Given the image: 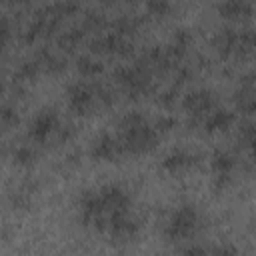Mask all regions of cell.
Wrapping results in <instances>:
<instances>
[{
	"mask_svg": "<svg viewBox=\"0 0 256 256\" xmlns=\"http://www.w3.org/2000/svg\"><path fill=\"white\" fill-rule=\"evenodd\" d=\"M36 180L34 178H24L20 180L16 186H12L8 192H6V202L10 208L14 210H26L30 208L32 204V198H34V192H36Z\"/></svg>",
	"mask_w": 256,
	"mask_h": 256,
	"instance_id": "13",
	"label": "cell"
},
{
	"mask_svg": "<svg viewBox=\"0 0 256 256\" xmlns=\"http://www.w3.org/2000/svg\"><path fill=\"white\" fill-rule=\"evenodd\" d=\"M148 18H166L174 12V4L170 0H146Z\"/></svg>",
	"mask_w": 256,
	"mask_h": 256,
	"instance_id": "25",
	"label": "cell"
},
{
	"mask_svg": "<svg viewBox=\"0 0 256 256\" xmlns=\"http://www.w3.org/2000/svg\"><path fill=\"white\" fill-rule=\"evenodd\" d=\"M68 96V108L70 112L78 116H86L94 110H98V100H96V82H72L66 90Z\"/></svg>",
	"mask_w": 256,
	"mask_h": 256,
	"instance_id": "7",
	"label": "cell"
},
{
	"mask_svg": "<svg viewBox=\"0 0 256 256\" xmlns=\"http://www.w3.org/2000/svg\"><path fill=\"white\" fill-rule=\"evenodd\" d=\"M202 226L204 220L198 206L192 202H182L176 208H172L170 214L166 216L162 226V236L166 238V242H174V244L192 242L202 230Z\"/></svg>",
	"mask_w": 256,
	"mask_h": 256,
	"instance_id": "3",
	"label": "cell"
},
{
	"mask_svg": "<svg viewBox=\"0 0 256 256\" xmlns=\"http://www.w3.org/2000/svg\"><path fill=\"white\" fill-rule=\"evenodd\" d=\"M218 106V96L210 88H194L182 98V108L188 112V128L194 130L200 126L202 118Z\"/></svg>",
	"mask_w": 256,
	"mask_h": 256,
	"instance_id": "6",
	"label": "cell"
},
{
	"mask_svg": "<svg viewBox=\"0 0 256 256\" xmlns=\"http://www.w3.org/2000/svg\"><path fill=\"white\" fill-rule=\"evenodd\" d=\"M90 156L94 160H106V162H116L126 156L120 140L112 132H100L92 144H90Z\"/></svg>",
	"mask_w": 256,
	"mask_h": 256,
	"instance_id": "11",
	"label": "cell"
},
{
	"mask_svg": "<svg viewBox=\"0 0 256 256\" xmlns=\"http://www.w3.org/2000/svg\"><path fill=\"white\" fill-rule=\"evenodd\" d=\"M130 192L116 182H106L96 188H86L78 194L76 212L78 222L98 234H106L110 220L126 210H132Z\"/></svg>",
	"mask_w": 256,
	"mask_h": 256,
	"instance_id": "1",
	"label": "cell"
},
{
	"mask_svg": "<svg viewBox=\"0 0 256 256\" xmlns=\"http://www.w3.org/2000/svg\"><path fill=\"white\" fill-rule=\"evenodd\" d=\"M116 136H118L126 156L148 154L156 148V144L160 140V134L156 132L154 124L140 110H128L118 118Z\"/></svg>",
	"mask_w": 256,
	"mask_h": 256,
	"instance_id": "2",
	"label": "cell"
},
{
	"mask_svg": "<svg viewBox=\"0 0 256 256\" xmlns=\"http://www.w3.org/2000/svg\"><path fill=\"white\" fill-rule=\"evenodd\" d=\"M42 72L36 56L34 58H26L18 64L16 72H14V84H24V82H30L34 78H38V74Z\"/></svg>",
	"mask_w": 256,
	"mask_h": 256,
	"instance_id": "21",
	"label": "cell"
},
{
	"mask_svg": "<svg viewBox=\"0 0 256 256\" xmlns=\"http://www.w3.org/2000/svg\"><path fill=\"white\" fill-rule=\"evenodd\" d=\"M152 72L146 70L144 66H140L138 62H132V64H120L114 68L112 72V78L114 82L124 90L126 96H130L132 100L136 98H142V96H148L154 92V80H152Z\"/></svg>",
	"mask_w": 256,
	"mask_h": 256,
	"instance_id": "5",
	"label": "cell"
},
{
	"mask_svg": "<svg viewBox=\"0 0 256 256\" xmlns=\"http://www.w3.org/2000/svg\"><path fill=\"white\" fill-rule=\"evenodd\" d=\"M234 104L236 110H240L246 116H252L254 112V72H246L240 76V84L234 92Z\"/></svg>",
	"mask_w": 256,
	"mask_h": 256,
	"instance_id": "14",
	"label": "cell"
},
{
	"mask_svg": "<svg viewBox=\"0 0 256 256\" xmlns=\"http://www.w3.org/2000/svg\"><path fill=\"white\" fill-rule=\"evenodd\" d=\"M58 124H60V116L54 108L46 106L38 110L28 124V140L34 144H46L54 136Z\"/></svg>",
	"mask_w": 256,
	"mask_h": 256,
	"instance_id": "10",
	"label": "cell"
},
{
	"mask_svg": "<svg viewBox=\"0 0 256 256\" xmlns=\"http://www.w3.org/2000/svg\"><path fill=\"white\" fill-rule=\"evenodd\" d=\"M36 60H38L42 72H46V74H60L66 70V58L48 48H40L36 52Z\"/></svg>",
	"mask_w": 256,
	"mask_h": 256,
	"instance_id": "18",
	"label": "cell"
},
{
	"mask_svg": "<svg viewBox=\"0 0 256 256\" xmlns=\"http://www.w3.org/2000/svg\"><path fill=\"white\" fill-rule=\"evenodd\" d=\"M234 122H236V114H234L232 110L216 106L214 110H210V112L202 118L200 128H204L206 134H214V132H224V130H228Z\"/></svg>",
	"mask_w": 256,
	"mask_h": 256,
	"instance_id": "15",
	"label": "cell"
},
{
	"mask_svg": "<svg viewBox=\"0 0 256 256\" xmlns=\"http://www.w3.org/2000/svg\"><path fill=\"white\" fill-rule=\"evenodd\" d=\"M4 90H6V84H4V80H2V78H0V94H2V92H4Z\"/></svg>",
	"mask_w": 256,
	"mask_h": 256,
	"instance_id": "32",
	"label": "cell"
},
{
	"mask_svg": "<svg viewBox=\"0 0 256 256\" xmlns=\"http://www.w3.org/2000/svg\"><path fill=\"white\" fill-rule=\"evenodd\" d=\"M38 158V150H36V144L28 142V144H18L14 150H12V160L14 164L18 166H32Z\"/></svg>",
	"mask_w": 256,
	"mask_h": 256,
	"instance_id": "23",
	"label": "cell"
},
{
	"mask_svg": "<svg viewBox=\"0 0 256 256\" xmlns=\"http://www.w3.org/2000/svg\"><path fill=\"white\" fill-rule=\"evenodd\" d=\"M236 156L226 148H216L210 156V170H212V186L216 192H222L230 186L232 174L236 170Z\"/></svg>",
	"mask_w": 256,
	"mask_h": 256,
	"instance_id": "9",
	"label": "cell"
},
{
	"mask_svg": "<svg viewBox=\"0 0 256 256\" xmlns=\"http://www.w3.org/2000/svg\"><path fill=\"white\" fill-rule=\"evenodd\" d=\"M146 20H148V16H136V14H122V16H118V18H114L112 22H110V30L112 32H116V34H122V36H128V38H132L144 24H146Z\"/></svg>",
	"mask_w": 256,
	"mask_h": 256,
	"instance_id": "17",
	"label": "cell"
},
{
	"mask_svg": "<svg viewBox=\"0 0 256 256\" xmlns=\"http://www.w3.org/2000/svg\"><path fill=\"white\" fill-rule=\"evenodd\" d=\"M198 162H200V156L196 152H192L188 148H174L162 158L160 168L168 174H180V172H186V170L198 166Z\"/></svg>",
	"mask_w": 256,
	"mask_h": 256,
	"instance_id": "12",
	"label": "cell"
},
{
	"mask_svg": "<svg viewBox=\"0 0 256 256\" xmlns=\"http://www.w3.org/2000/svg\"><path fill=\"white\" fill-rule=\"evenodd\" d=\"M88 50L92 54H104V56H130L134 52V42L128 36L110 30L106 34H96L88 42Z\"/></svg>",
	"mask_w": 256,
	"mask_h": 256,
	"instance_id": "8",
	"label": "cell"
},
{
	"mask_svg": "<svg viewBox=\"0 0 256 256\" xmlns=\"http://www.w3.org/2000/svg\"><path fill=\"white\" fill-rule=\"evenodd\" d=\"M212 48L220 58H248L254 48V30L252 28H220L212 36Z\"/></svg>",
	"mask_w": 256,
	"mask_h": 256,
	"instance_id": "4",
	"label": "cell"
},
{
	"mask_svg": "<svg viewBox=\"0 0 256 256\" xmlns=\"http://www.w3.org/2000/svg\"><path fill=\"white\" fill-rule=\"evenodd\" d=\"M216 10L226 20H244L250 18L254 12L252 0H220Z\"/></svg>",
	"mask_w": 256,
	"mask_h": 256,
	"instance_id": "16",
	"label": "cell"
},
{
	"mask_svg": "<svg viewBox=\"0 0 256 256\" xmlns=\"http://www.w3.org/2000/svg\"><path fill=\"white\" fill-rule=\"evenodd\" d=\"M178 94H180V86H176V84H172L170 88H166V90H162L160 94H158V104L162 106V108H172L174 104H176V100H178Z\"/></svg>",
	"mask_w": 256,
	"mask_h": 256,
	"instance_id": "30",
	"label": "cell"
},
{
	"mask_svg": "<svg viewBox=\"0 0 256 256\" xmlns=\"http://www.w3.org/2000/svg\"><path fill=\"white\" fill-rule=\"evenodd\" d=\"M236 142H238V148H244V150L252 148V142H254V122L250 120V116L238 124Z\"/></svg>",
	"mask_w": 256,
	"mask_h": 256,
	"instance_id": "24",
	"label": "cell"
},
{
	"mask_svg": "<svg viewBox=\"0 0 256 256\" xmlns=\"http://www.w3.org/2000/svg\"><path fill=\"white\" fill-rule=\"evenodd\" d=\"M80 26H82L86 32L98 34V32H102V30H108L110 20H108L102 12H98V10H86V12H84V16H82Z\"/></svg>",
	"mask_w": 256,
	"mask_h": 256,
	"instance_id": "22",
	"label": "cell"
},
{
	"mask_svg": "<svg viewBox=\"0 0 256 256\" xmlns=\"http://www.w3.org/2000/svg\"><path fill=\"white\" fill-rule=\"evenodd\" d=\"M12 32H14V22L8 16L0 14V58L6 52V46H8L10 38H12Z\"/></svg>",
	"mask_w": 256,
	"mask_h": 256,
	"instance_id": "26",
	"label": "cell"
},
{
	"mask_svg": "<svg viewBox=\"0 0 256 256\" xmlns=\"http://www.w3.org/2000/svg\"><path fill=\"white\" fill-rule=\"evenodd\" d=\"M76 68H78V72H80L82 76H86V78H96L98 74H102L104 64H102L100 58H96V56L90 52V54H80V56L76 58Z\"/></svg>",
	"mask_w": 256,
	"mask_h": 256,
	"instance_id": "20",
	"label": "cell"
},
{
	"mask_svg": "<svg viewBox=\"0 0 256 256\" xmlns=\"http://www.w3.org/2000/svg\"><path fill=\"white\" fill-rule=\"evenodd\" d=\"M0 2H4L8 6H26L30 0H0Z\"/></svg>",
	"mask_w": 256,
	"mask_h": 256,
	"instance_id": "31",
	"label": "cell"
},
{
	"mask_svg": "<svg viewBox=\"0 0 256 256\" xmlns=\"http://www.w3.org/2000/svg\"><path fill=\"white\" fill-rule=\"evenodd\" d=\"M76 136V126L72 124V122H62L60 120V124H58V128H56V132H54V142L56 144H66V142H70L72 138Z\"/></svg>",
	"mask_w": 256,
	"mask_h": 256,
	"instance_id": "28",
	"label": "cell"
},
{
	"mask_svg": "<svg viewBox=\"0 0 256 256\" xmlns=\"http://www.w3.org/2000/svg\"><path fill=\"white\" fill-rule=\"evenodd\" d=\"M18 122H20V116L14 106L10 104L0 106V128H14L18 126Z\"/></svg>",
	"mask_w": 256,
	"mask_h": 256,
	"instance_id": "27",
	"label": "cell"
},
{
	"mask_svg": "<svg viewBox=\"0 0 256 256\" xmlns=\"http://www.w3.org/2000/svg\"><path fill=\"white\" fill-rule=\"evenodd\" d=\"M86 34H88V32H86L80 24H76V26H72V28L60 32V34L56 36V44H58L60 50H74V48L86 38Z\"/></svg>",
	"mask_w": 256,
	"mask_h": 256,
	"instance_id": "19",
	"label": "cell"
},
{
	"mask_svg": "<svg viewBox=\"0 0 256 256\" xmlns=\"http://www.w3.org/2000/svg\"><path fill=\"white\" fill-rule=\"evenodd\" d=\"M152 124H154V128H156V132H158L160 136H164V134L172 132V130L178 126V120H176L172 114H162V116H158Z\"/></svg>",
	"mask_w": 256,
	"mask_h": 256,
	"instance_id": "29",
	"label": "cell"
}]
</instances>
